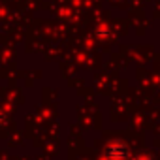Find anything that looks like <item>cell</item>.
<instances>
[{
    "instance_id": "6da1fadb",
    "label": "cell",
    "mask_w": 160,
    "mask_h": 160,
    "mask_svg": "<svg viewBox=\"0 0 160 160\" xmlns=\"http://www.w3.org/2000/svg\"><path fill=\"white\" fill-rule=\"evenodd\" d=\"M106 158L108 160H128L130 158V149L126 143H111L108 149H106Z\"/></svg>"
}]
</instances>
